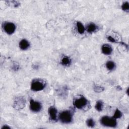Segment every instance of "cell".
I'll return each mask as SVG.
<instances>
[{"label": "cell", "mask_w": 129, "mask_h": 129, "mask_svg": "<svg viewBox=\"0 0 129 129\" xmlns=\"http://www.w3.org/2000/svg\"><path fill=\"white\" fill-rule=\"evenodd\" d=\"M58 119L62 123L69 124L73 121V114L70 110L61 111L58 115Z\"/></svg>", "instance_id": "cell-1"}, {"label": "cell", "mask_w": 129, "mask_h": 129, "mask_svg": "<svg viewBox=\"0 0 129 129\" xmlns=\"http://www.w3.org/2000/svg\"><path fill=\"white\" fill-rule=\"evenodd\" d=\"M100 123L104 126L115 127L117 126V121L116 119L113 117H110L108 116H102L100 120Z\"/></svg>", "instance_id": "cell-2"}, {"label": "cell", "mask_w": 129, "mask_h": 129, "mask_svg": "<svg viewBox=\"0 0 129 129\" xmlns=\"http://www.w3.org/2000/svg\"><path fill=\"white\" fill-rule=\"evenodd\" d=\"M45 87V84L38 79L34 80L31 84V89L34 92H38L43 90Z\"/></svg>", "instance_id": "cell-3"}, {"label": "cell", "mask_w": 129, "mask_h": 129, "mask_svg": "<svg viewBox=\"0 0 129 129\" xmlns=\"http://www.w3.org/2000/svg\"><path fill=\"white\" fill-rule=\"evenodd\" d=\"M88 100L84 96H81L79 98L75 99L73 101V104L74 106L78 109H81L86 107L88 104Z\"/></svg>", "instance_id": "cell-4"}, {"label": "cell", "mask_w": 129, "mask_h": 129, "mask_svg": "<svg viewBox=\"0 0 129 129\" xmlns=\"http://www.w3.org/2000/svg\"><path fill=\"white\" fill-rule=\"evenodd\" d=\"M3 28L4 31L8 35L13 34L16 31L15 24L11 22H5L3 24Z\"/></svg>", "instance_id": "cell-5"}, {"label": "cell", "mask_w": 129, "mask_h": 129, "mask_svg": "<svg viewBox=\"0 0 129 129\" xmlns=\"http://www.w3.org/2000/svg\"><path fill=\"white\" fill-rule=\"evenodd\" d=\"M25 105V100L23 97L19 96L16 97L13 104L14 108L16 109H21L24 107Z\"/></svg>", "instance_id": "cell-6"}, {"label": "cell", "mask_w": 129, "mask_h": 129, "mask_svg": "<svg viewBox=\"0 0 129 129\" xmlns=\"http://www.w3.org/2000/svg\"><path fill=\"white\" fill-rule=\"evenodd\" d=\"M30 109L33 112H38L42 108V105L40 102L37 101H35L33 99L30 100Z\"/></svg>", "instance_id": "cell-7"}, {"label": "cell", "mask_w": 129, "mask_h": 129, "mask_svg": "<svg viewBox=\"0 0 129 129\" xmlns=\"http://www.w3.org/2000/svg\"><path fill=\"white\" fill-rule=\"evenodd\" d=\"M57 110L56 108L53 106H51L48 109V114L49 118L51 120L54 121L57 119Z\"/></svg>", "instance_id": "cell-8"}, {"label": "cell", "mask_w": 129, "mask_h": 129, "mask_svg": "<svg viewBox=\"0 0 129 129\" xmlns=\"http://www.w3.org/2000/svg\"><path fill=\"white\" fill-rule=\"evenodd\" d=\"M101 51L105 55H110L112 52V48L108 44H104L101 47Z\"/></svg>", "instance_id": "cell-9"}, {"label": "cell", "mask_w": 129, "mask_h": 129, "mask_svg": "<svg viewBox=\"0 0 129 129\" xmlns=\"http://www.w3.org/2000/svg\"><path fill=\"white\" fill-rule=\"evenodd\" d=\"M30 44L29 42L25 39H22L19 43V48L23 50H25L28 49L30 47Z\"/></svg>", "instance_id": "cell-10"}, {"label": "cell", "mask_w": 129, "mask_h": 129, "mask_svg": "<svg viewBox=\"0 0 129 129\" xmlns=\"http://www.w3.org/2000/svg\"><path fill=\"white\" fill-rule=\"evenodd\" d=\"M86 29L88 33H92L97 30V26L95 24L93 23H90L87 26Z\"/></svg>", "instance_id": "cell-11"}, {"label": "cell", "mask_w": 129, "mask_h": 129, "mask_svg": "<svg viewBox=\"0 0 129 129\" xmlns=\"http://www.w3.org/2000/svg\"><path fill=\"white\" fill-rule=\"evenodd\" d=\"M61 64L65 67H69L72 63V60L70 57L64 56L61 59Z\"/></svg>", "instance_id": "cell-12"}, {"label": "cell", "mask_w": 129, "mask_h": 129, "mask_svg": "<svg viewBox=\"0 0 129 129\" xmlns=\"http://www.w3.org/2000/svg\"><path fill=\"white\" fill-rule=\"evenodd\" d=\"M76 26H77V29L78 33L80 34H82L84 33L85 31V28L81 22H77L76 24Z\"/></svg>", "instance_id": "cell-13"}, {"label": "cell", "mask_w": 129, "mask_h": 129, "mask_svg": "<svg viewBox=\"0 0 129 129\" xmlns=\"http://www.w3.org/2000/svg\"><path fill=\"white\" fill-rule=\"evenodd\" d=\"M105 66H106V68L107 70H108L109 71H113L115 68L116 65H115V63L113 61L109 60V61H107V62L106 63Z\"/></svg>", "instance_id": "cell-14"}, {"label": "cell", "mask_w": 129, "mask_h": 129, "mask_svg": "<svg viewBox=\"0 0 129 129\" xmlns=\"http://www.w3.org/2000/svg\"><path fill=\"white\" fill-rule=\"evenodd\" d=\"M103 102L101 100H98L96 102V104L95 105V108L96 110L100 112L103 109Z\"/></svg>", "instance_id": "cell-15"}, {"label": "cell", "mask_w": 129, "mask_h": 129, "mask_svg": "<svg viewBox=\"0 0 129 129\" xmlns=\"http://www.w3.org/2000/svg\"><path fill=\"white\" fill-rule=\"evenodd\" d=\"M122 115V113L121 112V111L119 110L118 109L116 108L115 111H114V114L113 115V117L115 119H118V118H120Z\"/></svg>", "instance_id": "cell-16"}, {"label": "cell", "mask_w": 129, "mask_h": 129, "mask_svg": "<svg viewBox=\"0 0 129 129\" xmlns=\"http://www.w3.org/2000/svg\"><path fill=\"white\" fill-rule=\"evenodd\" d=\"M86 124L90 127H93L95 125V122L93 119L89 118L86 120Z\"/></svg>", "instance_id": "cell-17"}, {"label": "cell", "mask_w": 129, "mask_h": 129, "mask_svg": "<svg viewBox=\"0 0 129 129\" xmlns=\"http://www.w3.org/2000/svg\"><path fill=\"white\" fill-rule=\"evenodd\" d=\"M122 10L126 12H128L129 10V3L128 2H125L123 3L121 5Z\"/></svg>", "instance_id": "cell-18"}, {"label": "cell", "mask_w": 129, "mask_h": 129, "mask_svg": "<svg viewBox=\"0 0 129 129\" xmlns=\"http://www.w3.org/2000/svg\"><path fill=\"white\" fill-rule=\"evenodd\" d=\"M94 90H95V92H102L104 90V88L102 87L101 86H100L96 85L94 87Z\"/></svg>", "instance_id": "cell-19"}, {"label": "cell", "mask_w": 129, "mask_h": 129, "mask_svg": "<svg viewBox=\"0 0 129 129\" xmlns=\"http://www.w3.org/2000/svg\"><path fill=\"white\" fill-rule=\"evenodd\" d=\"M107 40H108L109 41H110V42H112V43H117V41H116L113 37H112V36H108L107 37Z\"/></svg>", "instance_id": "cell-20"}, {"label": "cell", "mask_w": 129, "mask_h": 129, "mask_svg": "<svg viewBox=\"0 0 129 129\" xmlns=\"http://www.w3.org/2000/svg\"><path fill=\"white\" fill-rule=\"evenodd\" d=\"M4 128H10V127L8 125H4L2 127V129H4Z\"/></svg>", "instance_id": "cell-21"}]
</instances>
